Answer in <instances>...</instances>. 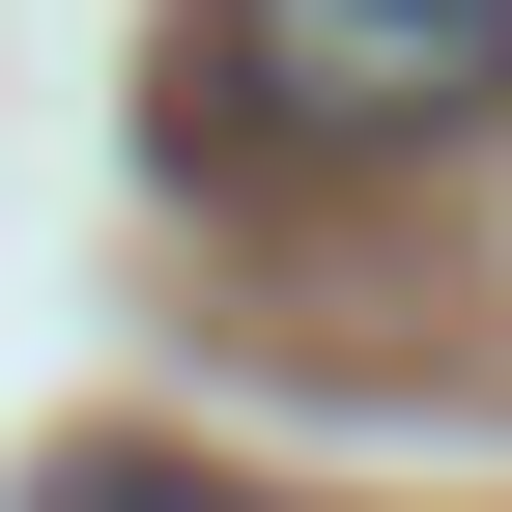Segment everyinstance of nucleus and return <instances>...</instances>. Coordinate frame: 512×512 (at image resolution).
<instances>
[{
	"label": "nucleus",
	"instance_id": "f257e3e1",
	"mask_svg": "<svg viewBox=\"0 0 512 512\" xmlns=\"http://www.w3.org/2000/svg\"><path fill=\"white\" fill-rule=\"evenodd\" d=\"M228 86L285 143H456L512 86V0H228Z\"/></svg>",
	"mask_w": 512,
	"mask_h": 512
}]
</instances>
